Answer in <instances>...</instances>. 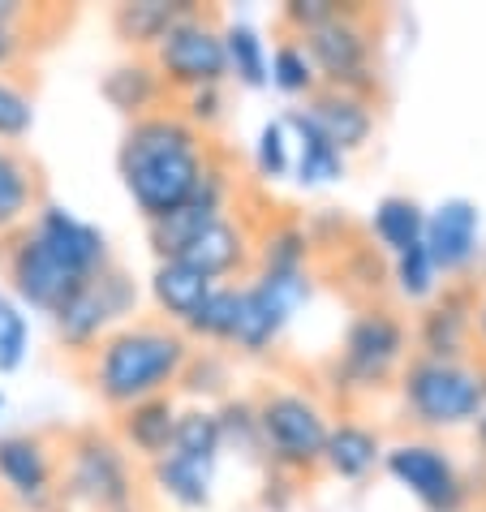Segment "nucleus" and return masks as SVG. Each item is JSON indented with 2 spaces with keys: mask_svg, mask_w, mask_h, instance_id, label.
<instances>
[{
  "mask_svg": "<svg viewBox=\"0 0 486 512\" xmlns=\"http://www.w3.org/2000/svg\"><path fill=\"white\" fill-rule=\"evenodd\" d=\"M31 48V39H26V26H0V74L13 69Z\"/></svg>",
  "mask_w": 486,
  "mask_h": 512,
  "instance_id": "41",
  "label": "nucleus"
},
{
  "mask_svg": "<svg viewBox=\"0 0 486 512\" xmlns=\"http://www.w3.org/2000/svg\"><path fill=\"white\" fill-rule=\"evenodd\" d=\"M61 495L95 512H117L138 504L134 457L117 444V435L99 431V426L74 431L61 452Z\"/></svg>",
  "mask_w": 486,
  "mask_h": 512,
  "instance_id": "5",
  "label": "nucleus"
},
{
  "mask_svg": "<svg viewBox=\"0 0 486 512\" xmlns=\"http://www.w3.org/2000/svg\"><path fill=\"white\" fill-rule=\"evenodd\" d=\"M0 409H5V392H0Z\"/></svg>",
  "mask_w": 486,
  "mask_h": 512,
  "instance_id": "45",
  "label": "nucleus"
},
{
  "mask_svg": "<svg viewBox=\"0 0 486 512\" xmlns=\"http://www.w3.org/2000/svg\"><path fill=\"white\" fill-rule=\"evenodd\" d=\"M177 401L168 396H151V401H138L130 409L117 414V444L142 461H160L173 452V431H177Z\"/></svg>",
  "mask_w": 486,
  "mask_h": 512,
  "instance_id": "18",
  "label": "nucleus"
},
{
  "mask_svg": "<svg viewBox=\"0 0 486 512\" xmlns=\"http://www.w3.org/2000/svg\"><path fill=\"white\" fill-rule=\"evenodd\" d=\"M482 289L478 280H443V293H435L413 327V353L431 362H474V315H478Z\"/></svg>",
  "mask_w": 486,
  "mask_h": 512,
  "instance_id": "10",
  "label": "nucleus"
},
{
  "mask_svg": "<svg viewBox=\"0 0 486 512\" xmlns=\"http://www.w3.org/2000/svg\"><path fill=\"white\" fill-rule=\"evenodd\" d=\"M388 474L405 487L426 512H461L469 504V478L456 469V461L431 439H405L383 452Z\"/></svg>",
  "mask_w": 486,
  "mask_h": 512,
  "instance_id": "11",
  "label": "nucleus"
},
{
  "mask_svg": "<svg viewBox=\"0 0 486 512\" xmlns=\"http://www.w3.org/2000/svg\"><path fill=\"white\" fill-rule=\"evenodd\" d=\"M147 474L155 482V491L168 495L177 508L198 512V508L211 504V478H216V469H207L198 461H185V457H177V452H168V457L147 465Z\"/></svg>",
  "mask_w": 486,
  "mask_h": 512,
  "instance_id": "27",
  "label": "nucleus"
},
{
  "mask_svg": "<svg viewBox=\"0 0 486 512\" xmlns=\"http://www.w3.org/2000/svg\"><path fill=\"white\" fill-rule=\"evenodd\" d=\"M237 310H241V284L228 280L216 284L207 293V302L198 306V315L181 327L190 340H207V345H233V332H237Z\"/></svg>",
  "mask_w": 486,
  "mask_h": 512,
  "instance_id": "28",
  "label": "nucleus"
},
{
  "mask_svg": "<svg viewBox=\"0 0 486 512\" xmlns=\"http://www.w3.org/2000/svg\"><path fill=\"white\" fill-rule=\"evenodd\" d=\"M173 452H177V457H185V461H198V465L216 469L220 452H224L216 409H207V405L181 409V414H177V431H173Z\"/></svg>",
  "mask_w": 486,
  "mask_h": 512,
  "instance_id": "30",
  "label": "nucleus"
},
{
  "mask_svg": "<svg viewBox=\"0 0 486 512\" xmlns=\"http://www.w3.org/2000/svg\"><path fill=\"white\" fill-rule=\"evenodd\" d=\"M388 272H392L396 293L405 297V302H431V297L439 293V272H435L426 246H409L405 254H396Z\"/></svg>",
  "mask_w": 486,
  "mask_h": 512,
  "instance_id": "34",
  "label": "nucleus"
},
{
  "mask_svg": "<svg viewBox=\"0 0 486 512\" xmlns=\"http://www.w3.org/2000/svg\"><path fill=\"white\" fill-rule=\"evenodd\" d=\"M5 272H9L13 297L31 310H44V315H56V310L87 284L82 276L69 272L65 263H56L26 229L13 233V246L5 250Z\"/></svg>",
  "mask_w": 486,
  "mask_h": 512,
  "instance_id": "13",
  "label": "nucleus"
},
{
  "mask_svg": "<svg viewBox=\"0 0 486 512\" xmlns=\"http://www.w3.org/2000/svg\"><path fill=\"white\" fill-rule=\"evenodd\" d=\"M422 233H426V207L413 194H388V198H379L375 203L370 237H375L392 259L396 254H405L409 246H422Z\"/></svg>",
  "mask_w": 486,
  "mask_h": 512,
  "instance_id": "26",
  "label": "nucleus"
},
{
  "mask_svg": "<svg viewBox=\"0 0 486 512\" xmlns=\"http://www.w3.org/2000/svg\"><path fill=\"white\" fill-rule=\"evenodd\" d=\"M254 168L267 181H280L293 173V138L284 130V121H267L259 130V142H254Z\"/></svg>",
  "mask_w": 486,
  "mask_h": 512,
  "instance_id": "37",
  "label": "nucleus"
},
{
  "mask_svg": "<svg viewBox=\"0 0 486 512\" xmlns=\"http://www.w3.org/2000/svg\"><path fill=\"white\" fill-rule=\"evenodd\" d=\"M379 461H383V439H379L375 426L340 418L332 431H327V444H323V469L327 474H336L345 482H362Z\"/></svg>",
  "mask_w": 486,
  "mask_h": 512,
  "instance_id": "21",
  "label": "nucleus"
},
{
  "mask_svg": "<svg viewBox=\"0 0 486 512\" xmlns=\"http://www.w3.org/2000/svg\"><path fill=\"white\" fill-rule=\"evenodd\" d=\"M422 246L431 254L439 280H461L474 272L482 254V211L469 198H448L435 211H426V233Z\"/></svg>",
  "mask_w": 486,
  "mask_h": 512,
  "instance_id": "14",
  "label": "nucleus"
},
{
  "mask_svg": "<svg viewBox=\"0 0 486 512\" xmlns=\"http://www.w3.org/2000/svg\"><path fill=\"white\" fill-rule=\"evenodd\" d=\"M134 310H138V284L117 259H112L104 272H95L52 315L56 345H61L69 358H91L99 340H104L108 332H117L121 323H130Z\"/></svg>",
  "mask_w": 486,
  "mask_h": 512,
  "instance_id": "8",
  "label": "nucleus"
},
{
  "mask_svg": "<svg viewBox=\"0 0 486 512\" xmlns=\"http://www.w3.org/2000/svg\"><path fill=\"white\" fill-rule=\"evenodd\" d=\"M302 112L340 155L362 151L366 142L375 138V125H379L375 99H362V95H349V91H336V87H319L302 104Z\"/></svg>",
  "mask_w": 486,
  "mask_h": 512,
  "instance_id": "16",
  "label": "nucleus"
},
{
  "mask_svg": "<svg viewBox=\"0 0 486 512\" xmlns=\"http://www.w3.org/2000/svg\"><path fill=\"white\" fill-rule=\"evenodd\" d=\"M31 130H35V99L18 82H9L0 74V142L13 147V142H22Z\"/></svg>",
  "mask_w": 486,
  "mask_h": 512,
  "instance_id": "38",
  "label": "nucleus"
},
{
  "mask_svg": "<svg viewBox=\"0 0 486 512\" xmlns=\"http://www.w3.org/2000/svg\"><path fill=\"white\" fill-rule=\"evenodd\" d=\"M194 340L164 319H130L108 332L87 358V383L108 409H130L177 388Z\"/></svg>",
  "mask_w": 486,
  "mask_h": 512,
  "instance_id": "2",
  "label": "nucleus"
},
{
  "mask_svg": "<svg viewBox=\"0 0 486 512\" xmlns=\"http://www.w3.org/2000/svg\"><path fill=\"white\" fill-rule=\"evenodd\" d=\"M181 117L194 125L198 134H207L211 125H220L224 121V87H207V91H190V95H181Z\"/></svg>",
  "mask_w": 486,
  "mask_h": 512,
  "instance_id": "40",
  "label": "nucleus"
},
{
  "mask_svg": "<svg viewBox=\"0 0 486 512\" xmlns=\"http://www.w3.org/2000/svg\"><path fill=\"white\" fill-rule=\"evenodd\" d=\"M220 439L224 448H237L241 457H263V439H259V418H254V396H224L216 409Z\"/></svg>",
  "mask_w": 486,
  "mask_h": 512,
  "instance_id": "33",
  "label": "nucleus"
},
{
  "mask_svg": "<svg viewBox=\"0 0 486 512\" xmlns=\"http://www.w3.org/2000/svg\"><path fill=\"white\" fill-rule=\"evenodd\" d=\"M147 61L155 65L164 91H207V87H224L228 78V61H224V22L216 9L194 5L185 18L168 31L160 44L151 48Z\"/></svg>",
  "mask_w": 486,
  "mask_h": 512,
  "instance_id": "9",
  "label": "nucleus"
},
{
  "mask_svg": "<svg viewBox=\"0 0 486 512\" xmlns=\"http://www.w3.org/2000/svg\"><path fill=\"white\" fill-rule=\"evenodd\" d=\"M31 349V323L9 293H0V375H13Z\"/></svg>",
  "mask_w": 486,
  "mask_h": 512,
  "instance_id": "35",
  "label": "nucleus"
},
{
  "mask_svg": "<svg viewBox=\"0 0 486 512\" xmlns=\"http://www.w3.org/2000/svg\"><path fill=\"white\" fill-rule=\"evenodd\" d=\"M254 254H259V267H254V272H310L314 241L306 233V224L284 220V224H276V229L263 233Z\"/></svg>",
  "mask_w": 486,
  "mask_h": 512,
  "instance_id": "29",
  "label": "nucleus"
},
{
  "mask_svg": "<svg viewBox=\"0 0 486 512\" xmlns=\"http://www.w3.org/2000/svg\"><path fill=\"white\" fill-rule=\"evenodd\" d=\"M474 353H478V366H486V293H482V302H478V315H474Z\"/></svg>",
  "mask_w": 486,
  "mask_h": 512,
  "instance_id": "42",
  "label": "nucleus"
},
{
  "mask_svg": "<svg viewBox=\"0 0 486 512\" xmlns=\"http://www.w3.org/2000/svg\"><path fill=\"white\" fill-rule=\"evenodd\" d=\"M117 512H142V508H138V504H130V508H117Z\"/></svg>",
  "mask_w": 486,
  "mask_h": 512,
  "instance_id": "44",
  "label": "nucleus"
},
{
  "mask_svg": "<svg viewBox=\"0 0 486 512\" xmlns=\"http://www.w3.org/2000/svg\"><path fill=\"white\" fill-rule=\"evenodd\" d=\"M26 233H31L39 246H44L56 263H65L74 276L91 280L95 272H104L112 263V250H108V237L95 229V224L78 220L69 207L61 203H44L35 211V220L26 224Z\"/></svg>",
  "mask_w": 486,
  "mask_h": 512,
  "instance_id": "15",
  "label": "nucleus"
},
{
  "mask_svg": "<svg viewBox=\"0 0 486 512\" xmlns=\"http://www.w3.org/2000/svg\"><path fill=\"white\" fill-rule=\"evenodd\" d=\"M181 263H190L194 272H203L211 284H228V276H241L250 272V259H254V246H250V233L241 220H211L203 233H198L190 246L177 254Z\"/></svg>",
  "mask_w": 486,
  "mask_h": 512,
  "instance_id": "17",
  "label": "nucleus"
},
{
  "mask_svg": "<svg viewBox=\"0 0 486 512\" xmlns=\"http://www.w3.org/2000/svg\"><path fill=\"white\" fill-rule=\"evenodd\" d=\"M474 439H478V452H482V461H486V409H482L478 422H474Z\"/></svg>",
  "mask_w": 486,
  "mask_h": 512,
  "instance_id": "43",
  "label": "nucleus"
},
{
  "mask_svg": "<svg viewBox=\"0 0 486 512\" xmlns=\"http://www.w3.org/2000/svg\"><path fill=\"white\" fill-rule=\"evenodd\" d=\"M194 9V0H130L112 9V31L125 48L151 52L173 26Z\"/></svg>",
  "mask_w": 486,
  "mask_h": 512,
  "instance_id": "23",
  "label": "nucleus"
},
{
  "mask_svg": "<svg viewBox=\"0 0 486 512\" xmlns=\"http://www.w3.org/2000/svg\"><path fill=\"white\" fill-rule=\"evenodd\" d=\"M284 130H293V142H297V160H293V173L297 181L310 190V186H332V181L345 177V160L349 155H340L332 142H327L319 130L310 125V117L302 112V104L284 112Z\"/></svg>",
  "mask_w": 486,
  "mask_h": 512,
  "instance_id": "24",
  "label": "nucleus"
},
{
  "mask_svg": "<svg viewBox=\"0 0 486 512\" xmlns=\"http://www.w3.org/2000/svg\"><path fill=\"white\" fill-rule=\"evenodd\" d=\"M297 44L306 48L319 87H336L362 99H379V65H375V26L366 5H340L323 26H314Z\"/></svg>",
  "mask_w": 486,
  "mask_h": 512,
  "instance_id": "6",
  "label": "nucleus"
},
{
  "mask_svg": "<svg viewBox=\"0 0 486 512\" xmlns=\"http://www.w3.org/2000/svg\"><path fill=\"white\" fill-rule=\"evenodd\" d=\"M211 289H216V284L181 259H164V263H155V272H151V302L160 310V319L173 327L190 323Z\"/></svg>",
  "mask_w": 486,
  "mask_h": 512,
  "instance_id": "20",
  "label": "nucleus"
},
{
  "mask_svg": "<svg viewBox=\"0 0 486 512\" xmlns=\"http://www.w3.org/2000/svg\"><path fill=\"white\" fill-rule=\"evenodd\" d=\"M396 383L409 422L422 431H452V426L478 422L486 409V375L478 362H431L409 353Z\"/></svg>",
  "mask_w": 486,
  "mask_h": 512,
  "instance_id": "4",
  "label": "nucleus"
},
{
  "mask_svg": "<svg viewBox=\"0 0 486 512\" xmlns=\"http://www.w3.org/2000/svg\"><path fill=\"white\" fill-rule=\"evenodd\" d=\"M228 358H220L216 349H203V353H190V362H185V371H181V379H177V388L181 392H190V396H224V388H228Z\"/></svg>",
  "mask_w": 486,
  "mask_h": 512,
  "instance_id": "36",
  "label": "nucleus"
},
{
  "mask_svg": "<svg viewBox=\"0 0 486 512\" xmlns=\"http://www.w3.org/2000/svg\"><path fill=\"white\" fill-rule=\"evenodd\" d=\"M254 418H259L267 469L302 482L306 474H314L323 465V444H327L332 422H327V409L310 392L263 388L254 396Z\"/></svg>",
  "mask_w": 486,
  "mask_h": 512,
  "instance_id": "3",
  "label": "nucleus"
},
{
  "mask_svg": "<svg viewBox=\"0 0 486 512\" xmlns=\"http://www.w3.org/2000/svg\"><path fill=\"white\" fill-rule=\"evenodd\" d=\"M117 164H121L125 194L134 198L142 220L160 224L190 203L198 181H203L211 164L207 134H198L181 112L160 108L125 130Z\"/></svg>",
  "mask_w": 486,
  "mask_h": 512,
  "instance_id": "1",
  "label": "nucleus"
},
{
  "mask_svg": "<svg viewBox=\"0 0 486 512\" xmlns=\"http://www.w3.org/2000/svg\"><path fill=\"white\" fill-rule=\"evenodd\" d=\"M336 9H340L336 0H284L280 5V31L289 39H302V35L314 31V26H323Z\"/></svg>",
  "mask_w": 486,
  "mask_h": 512,
  "instance_id": "39",
  "label": "nucleus"
},
{
  "mask_svg": "<svg viewBox=\"0 0 486 512\" xmlns=\"http://www.w3.org/2000/svg\"><path fill=\"white\" fill-rule=\"evenodd\" d=\"M336 289L349 297L357 306H379V297L388 293L392 272H388V259H383L379 246H366V241H345L336 250Z\"/></svg>",
  "mask_w": 486,
  "mask_h": 512,
  "instance_id": "25",
  "label": "nucleus"
},
{
  "mask_svg": "<svg viewBox=\"0 0 486 512\" xmlns=\"http://www.w3.org/2000/svg\"><path fill=\"white\" fill-rule=\"evenodd\" d=\"M267 82L280 87L284 95H306V99L319 91V74H314L310 56L297 39H280V48L271 52V61H267Z\"/></svg>",
  "mask_w": 486,
  "mask_h": 512,
  "instance_id": "32",
  "label": "nucleus"
},
{
  "mask_svg": "<svg viewBox=\"0 0 486 512\" xmlns=\"http://www.w3.org/2000/svg\"><path fill=\"white\" fill-rule=\"evenodd\" d=\"M0 482L26 512L61 504V452L35 431L0 435Z\"/></svg>",
  "mask_w": 486,
  "mask_h": 512,
  "instance_id": "12",
  "label": "nucleus"
},
{
  "mask_svg": "<svg viewBox=\"0 0 486 512\" xmlns=\"http://www.w3.org/2000/svg\"><path fill=\"white\" fill-rule=\"evenodd\" d=\"M99 91H104L108 104L117 108L121 117H130V121H142V117H151V112H160L164 95H168L147 56H134V61L108 69L104 82H99Z\"/></svg>",
  "mask_w": 486,
  "mask_h": 512,
  "instance_id": "22",
  "label": "nucleus"
},
{
  "mask_svg": "<svg viewBox=\"0 0 486 512\" xmlns=\"http://www.w3.org/2000/svg\"><path fill=\"white\" fill-rule=\"evenodd\" d=\"M224 61H228V78H237L241 87L250 91L267 87V48L250 22L224 26Z\"/></svg>",
  "mask_w": 486,
  "mask_h": 512,
  "instance_id": "31",
  "label": "nucleus"
},
{
  "mask_svg": "<svg viewBox=\"0 0 486 512\" xmlns=\"http://www.w3.org/2000/svg\"><path fill=\"white\" fill-rule=\"evenodd\" d=\"M44 207V181L39 168L26 160L18 147L0 142V237L22 233L35 220V211Z\"/></svg>",
  "mask_w": 486,
  "mask_h": 512,
  "instance_id": "19",
  "label": "nucleus"
},
{
  "mask_svg": "<svg viewBox=\"0 0 486 512\" xmlns=\"http://www.w3.org/2000/svg\"><path fill=\"white\" fill-rule=\"evenodd\" d=\"M409 323L396 315L392 306H366L357 310V319L349 323L340 358L332 362L336 388L345 392H383L400 375V366L409 362Z\"/></svg>",
  "mask_w": 486,
  "mask_h": 512,
  "instance_id": "7",
  "label": "nucleus"
}]
</instances>
